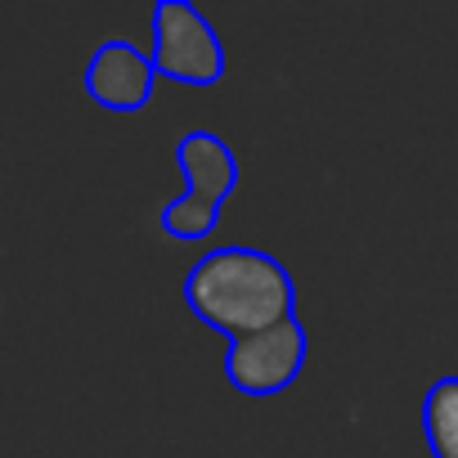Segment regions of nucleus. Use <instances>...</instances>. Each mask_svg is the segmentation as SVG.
Returning <instances> with one entry per match:
<instances>
[{
  "label": "nucleus",
  "instance_id": "nucleus-1",
  "mask_svg": "<svg viewBox=\"0 0 458 458\" xmlns=\"http://www.w3.org/2000/svg\"><path fill=\"white\" fill-rule=\"evenodd\" d=\"M184 306L198 324L234 337L297 319V284L288 266L261 248H216L184 275Z\"/></svg>",
  "mask_w": 458,
  "mask_h": 458
},
{
  "label": "nucleus",
  "instance_id": "nucleus-2",
  "mask_svg": "<svg viewBox=\"0 0 458 458\" xmlns=\"http://www.w3.org/2000/svg\"><path fill=\"white\" fill-rule=\"evenodd\" d=\"M157 77L175 86H220L225 81V46L207 14L189 0H157L153 5V46Z\"/></svg>",
  "mask_w": 458,
  "mask_h": 458
},
{
  "label": "nucleus",
  "instance_id": "nucleus-3",
  "mask_svg": "<svg viewBox=\"0 0 458 458\" xmlns=\"http://www.w3.org/2000/svg\"><path fill=\"white\" fill-rule=\"evenodd\" d=\"M310 360V333L301 319H284L266 333L234 337L225 351V382L239 395H279L288 391Z\"/></svg>",
  "mask_w": 458,
  "mask_h": 458
},
{
  "label": "nucleus",
  "instance_id": "nucleus-4",
  "mask_svg": "<svg viewBox=\"0 0 458 458\" xmlns=\"http://www.w3.org/2000/svg\"><path fill=\"white\" fill-rule=\"evenodd\" d=\"M86 95L108 113H140L157 90V64L135 41H104L86 59Z\"/></svg>",
  "mask_w": 458,
  "mask_h": 458
},
{
  "label": "nucleus",
  "instance_id": "nucleus-5",
  "mask_svg": "<svg viewBox=\"0 0 458 458\" xmlns=\"http://www.w3.org/2000/svg\"><path fill=\"white\" fill-rule=\"evenodd\" d=\"M175 166L184 175V193H198L207 202H220L239 189V157L216 131H184L175 144Z\"/></svg>",
  "mask_w": 458,
  "mask_h": 458
},
{
  "label": "nucleus",
  "instance_id": "nucleus-6",
  "mask_svg": "<svg viewBox=\"0 0 458 458\" xmlns=\"http://www.w3.org/2000/svg\"><path fill=\"white\" fill-rule=\"evenodd\" d=\"M422 440L431 458H458V373H445L422 395Z\"/></svg>",
  "mask_w": 458,
  "mask_h": 458
},
{
  "label": "nucleus",
  "instance_id": "nucleus-7",
  "mask_svg": "<svg viewBox=\"0 0 458 458\" xmlns=\"http://www.w3.org/2000/svg\"><path fill=\"white\" fill-rule=\"evenodd\" d=\"M162 234L166 239H175V243H198V239H207L211 229L220 225V202H207V198H198V193H180V198H171L166 207H162Z\"/></svg>",
  "mask_w": 458,
  "mask_h": 458
}]
</instances>
